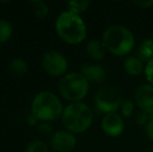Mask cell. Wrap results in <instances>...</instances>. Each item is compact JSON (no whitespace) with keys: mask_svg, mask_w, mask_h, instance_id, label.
<instances>
[{"mask_svg":"<svg viewBox=\"0 0 153 152\" xmlns=\"http://www.w3.org/2000/svg\"><path fill=\"white\" fill-rule=\"evenodd\" d=\"M55 30L62 41L69 45H78L87 38V26L79 15L62 12L55 21Z\"/></svg>","mask_w":153,"mask_h":152,"instance_id":"cell-1","label":"cell"},{"mask_svg":"<svg viewBox=\"0 0 153 152\" xmlns=\"http://www.w3.org/2000/svg\"><path fill=\"white\" fill-rule=\"evenodd\" d=\"M105 49L116 56H126L131 52L135 44L134 36L127 27L111 25L107 27L102 36Z\"/></svg>","mask_w":153,"mask_h":152,"instance_id":"cell-2","label":"cell"},{"mask_svg":"<svg viewBox=\"0 0 153 152\" xmlns=\"http://www.w3.org/2000/svg\"><path fill=\"white\" fill-rule=\"evenodd\" d=\"M64 110L59 98L49 91L38 93L31 102V114L41 122L55 121L62 116Z\"/></svg>","mask_w":153,"mask_h":152,"instance_id":"cell-3","label":"cell"},{"mask_svg":"<svg viewBox=\"0 0 153 152\" xmlns=\"http://www.w3.org/2000/svg\"><path fill=\"white\" fill-rule=\"evenodd\" d=\"M65 128L72 133H82L92 125L93 112L88 104L74 102L67 105L62 116Z\"/></svg>","mask_w":153,"mask_h":152,"instance_id":"cell-4","label":"cell"},{"mask_svg":"<svg viewBox=\"0 0 153 152\" xmlns=\"http://www.w3.org/2000/svg\"><path fill=\"white\" fill-rule=\"evenodd\" d=\"M90 90V82L82 74L72 72L65 74L59 82V91L62 98L70 101L81 102L88 95Z\"/></svg>","mask_w":153,"mask_h":152,"instance_id":"cell-5","label":"cell"},{"mask_svg":"<svg viewBox=\"0 0 153 152\" xmlns=\"http://www.w3.org/2000/svg\"><path fill=\"white\" fill-rule=\"evenodd\" d=\"M94 101L97 110L106 115L117 113L122 105L123 98L117 87L105 85L96 92Z\"/></svg>","mask_w":153,"mask_h":152,"instance_id":"cell-6","label":"cell"},{"mask_svg":"<svg viewBox=\"0 0 153 152\" xmlns=\"http://www.w3.org/2000/svg\"><path fill=\"white\" fill-rule=\"evenodd\" d=\"M42 67L44 71L50 76L62 77L68 69V61L61 52L51 50L43 55Z\"/></svg>","mask_w":153,"mask_h":152,"instance_id":"cell-7","label":"cell"},{"mask_svg":"<svg viewBox=\"0 0 153 152\" xmlns=\"http://www.w3.org/2000/svg\"><path fill=\"white\" fill-rule=\"evenodd\" d=\"M76 136L68 130L53 132L50 139L51 147L56 152H71L76 147Z\"/></svg>","mask_w":153,"mask_h":152,"instance_id":"cell-8","label":"cell"},{"mask_svg":"<svg viewBox=\"0 0 153 152\" xmlns=\"http://www.w3.org/2000/svg\"><path fill=\"white\" fill-rule=\"evenodd\" d=\"M134 100L142 112L153 115V85L144 83L134 92Z\"/></svg>","mask_w":153,"mask_h":152,"instance_id":"cell-9","label":"cell"},{"mask_svg":"<svg viewBox=\"0 0 153 152\" xmlns=\"http://www.w3.org/2000/svg\"><path fill=\"white\" fill-rule=\"evenodd\" d=\"M124 121L117 113L106 114L101 121V128L106 136L111 138H117L124 131Z\"/></svg>","mask_w":153,"mask_h":152,"instance_id":"cell-10","label":"cell"},{"mask_svg":"<svg viewBox=\"0 0 153 152\" xmlns=\"http://www.w3.org/2000/svg\"><path fill=\"white\" fill-rule=\"evenodd\" d=\"M80 74H82L89 82H102L106 78V71L98 64H83L80 67Z\"/></svg>","mask_w":153,"mask_h":152,"instance_id":"cell-11","label":"cell"},{"mask_svg":"<svg viewBox=\"0 0 153 152\" xmlns=\"http://www.w3.org/2000/svg\"><path fill=\"white\" fill-rule=\"evenodd\" d=\"M145 67L146 66H144V62L135 55L127 56L123 63V68L125 72L130 76L141 75L143 72H145Z\"/></svg>","mask_w":153,"mask_h":152,"instance_id":"cell-12","label":"cell"},{"mask_svg":"<svg viewBox=\"0 0 153 152\" xmlns=\"http://www.w3.org/2000/svg\"><path fill=\"white\" fill-rule=\"evenodd\" d=\"M105 49L104 45L99 40H91L88 42L85 46V52L88 56L91 57L94 61H101L105 56Z\"/></svg>","mask_w":153,"mask_h":152,"instance_id":"cell-13","label":"cell"},{"mask_svg":"<svg viewBox=\"0 0 153 152\" xmlns=\"http://www.w3.org/2000/svg\"><path fill=\"white\" fill-rule=\"evenodd\" d=\"M137 57L144 62L148 63L153 59V43L151 39L144 40L137 48Z\"/></svg>","mask_w":153,"mask_h":152,"instance_id":"cell-14","label":"cell"},{"mask_svg":"<svg viewBox=\"0 0 153 152\" xmlns=\"http://www.w3.org/2000/svg\"><path fill=\"white\" fill-rule=\"evenodd\" d=\"M10 70L16 76H24L28 72V65L24 59L20 57L13 59L10 63Z\"/></svg>","mask_w":153,"mask_h":152,"instance_id":"cell-15","label":"cell"},{"mask_svg":"<svg viewBox=\"0 0 153 152\" xmlns=\"http://www.w3.org/2000/svg\"><path fill=\"white\" fill-rule=\"evenodd\" d=\"M14 28L10 21L0 19V44L7 42L13 36Z\"/></svg>","mask_w":153,"mask_h":152,"instance_id":"cell-16","label":"cell"},{"mask_svg":"<svg viewBox=\"0 0 153 152\" xmlns=\"http://www.w3.org/2000/svg\"><path fill=\"white\" fill-rule=\"evenodd\" d=\"M91 2L90 1H80V0H73L68 3L69 12L73 13V14L79 15L80 13H83L89 8Z\"/></svg>","mask_w":153,"mask_h":152,"instance_id":"cell-17","label":"cell"},{"mask_svg":"<svg viewBox=\"0 0 153 152\" xmlns=\"http://www.w3.org/2000/svg\"><path fill=\"white\" fill-rule=\"evenodd\" d=\"M25 152H49L48 145L41 140H34L27 145Z\"/></svg>","mask_w":153,"mask_h":152,"instance_id":"cell-18","label":"cell"},{"mask_svg":"<svg viewBox=\"0 0 153 152\" xmlns=\"http://www.w3.org/2000/svg\"><path fill=\"white\" fill-rule=\"evenodd\" d=\"M34 5V15L38 19H45L49 14V7L45 2L43 1H34L32 2Z\"/></svg>","mask_w":153,"mask_h":152,"instance_id":"cell-19","label":"cell"},{"mask_svg":"<svg viewBox=\"0 0 153 152\" xmlns=\"http://www.w3.org/2000/svg\"><path fill=\"white\" fill-rule=\"evenodd\" d=\"M121 113L122 116L125 118H130L134 113V102L130 99H125L123 100L122 105H121Z\"/></svg>","mask_w":153,"mask_h":152,"instance_id":"cell-20","label":"cell"},{"mask_svg":"<svg viewBox=\"0 0 153 152\" xmlns=\"http://www.w3.org/2000/svg\"><path fill=\"white\" fill-rule=\"evenodd\" d=\"M152 118H153V115H149V114H147V113L140 110V112H137V114H135L134 122L137 125H146Z\"/></svg>","mask_w":153,"mask_h":152,"instance_id":"cell-21","label":"cell"},{"mask_svg":"<svg viewBox=\"0 0 153 152\" xmlns=\"http://www.w3.org/2000/svg\"><path fill=\"white\" fill-rule=\"evenodd\" d=\"M36 129L43 136H48V134H51L53 132L52 126L48 122H41V123H39L38 126H36Z\"/></svg>","mask_w":153,"mask_h":152,"instance_id":"cell-22","label":"cell"},{"mask_svg":"<svg viewBox=\"0 0 153 152\" xmlns=\"http://www.w3.org/2000/svg\"><path fill=\"white\" fill-rule=\"evenodd\" d=\"M145 75L148 82L153 85V59L150 62H148L145 67Z\"/></svg>","mask_w":153,"mask_h":152,"instance_id":"cell-23","label":"cell"},{"mask_svg":"<svg viewBox=\"0 0 153 152\" xmlns=\"http://www.w3.org/2000/svg\"><path fill=\"white\" fill-rule=\"evenodd\" d=\"M145 132L147 138L153 142V118L145 125Z\"/></svg>","mask_w":153,"mask_h":152,"instance_id":"cell-24","label":"cell"},{"mask_svg":"<svg viewBox=\"0 0 153 152\" xmlns=\"http://www.w3.org/2000/svg\"><path fill=\"white\" fill-rule=\"evenodd\" d=\"M134 4L142 8H149L153 6V0H140V1H134Z\"/></svg>","mask_w":153,"mask_h":152,"instance_id":"cell-25","label":"cell"},{"mask_svg":"<svg viewBox=\"0 0 153 152\" xmlns=\"http://www.w3.org/2000/svg\"><path fill=\"white\" fill-rule=\"evenodd\" d=\"M27 123H28V125H30V126H38L39 120L34 115L30 114L28 117H27Z\"/></svg>","mask_w":153,"mask_h":152,"instance_id":"cell-26","label":"cell"},{"mask_svg":"<svg viewBox=\"0 0 153 152\" xmlns=\"http://www.w3.org/2000/svg\"><path fill=\"white\" fill-rule=\"evenodd\" d=\"M151 40H152V43H153V37L151 38Z\"/></svg>","mask_w":153,"mask_h":152,"instance_id":"cell-27","label":"cell"},{"mask_svg":"<svg viewBox=\"0 0 153 152\" xmlns=\"http://www.w3.org/2000/svg\"><path fill=\"white\" fill-rule=\"evenodd\" d=\"M150 152H153V148L151 149V151H150Z\"/></svg>","mask_w":153,"mask_h":152,"instance_id":"cell-28","label":"cell"}]
</instances>
